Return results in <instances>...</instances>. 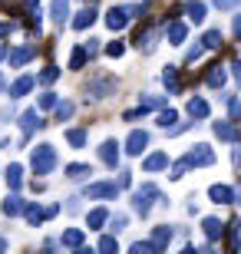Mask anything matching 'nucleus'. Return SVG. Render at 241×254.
Masks as SVG:
<instances>
[{
    "mask_svg": "<svg viewBox=\"0 0 241 254\" xmlns=\"http://www.w3.org/2000/svg\"><path fill=\"white\" fill-rule=\"evenodd\" d=\"M162 83H165L168 93H178V66H165V73H162Z\"/></svg>",
    "mask_w": 241,
    "mask_h": 254,
    "instance_id": "b1692460",
    "label": "nucleus"
},
{
    "mask_svg": "<svg viewBox=\"0 0 241 254\" xmlns=\"http://www.w3.org/2000/svg\"><path fill=\"white\" fill-rule=\"evenodd\" d=\"M146 145H149V132L132 129L129 139H126V152H129V155H142V149H146Z\"/></svg>",
    "mask_w": 241,
    "mask_h": 254,
    "instance_id": "423d86ee",
    "label": "nucleus"
},
{
    "mask_svg": "<svg viewBox=\"0 0 241 254\" xmlns=\"http://www.w3.org/2000/svg\"><path fill=\"white\" fill-rule=\"evenodd\" d=\"M235 162H238V165H241V149H238V152H235Z\"/></svg>",
    "mask_w": 241,
    "mask_h": 254,
    "instance_id": "de8ad7c7",
    "label": "nucleus"
},
{
    "mask_svg": "<svg viewBox=\"0 0 241 254\" xmlns=\"http://www.w3.org/2000/svg\"><path fill=\"white\" fill-rule=\"evenodd\" d=\"M165 37H168V43L172 47H178V43H185V37H188V27L182 23V20H172L165 27Z\"/></svg>",
    "mask_w": 241,
    "mask_h": 254,
    "instance_id": "9d476101",
    "label": "nucleus"
},
{
    "mask_svg": "<svg viewBox=\"0 0 241 254\" xmlns=\"http://www.w3.org/2000/svg\"><path fill=\"white\" fill-rule=\"evenodd\" d=\"M212 162H215V152L208 149V145H202V142H198V145H192V152L185 155V165H188V169H192V165H195V169H202V165H212Z\"/></svg>",
    "mask_w": 241,
    "mask_h": 254,
    "instance_id": "20e7f679",
    "label": "nucleus"
},
{
    "mask_svg": "<svg viewBox=\"0 0 241 254\" xmlns=\"http://www.w3.org/2000/svg\"><path fill=\"white\" fill-rule=\"evenodd\" d=\"M99 159L106 162L109 169H116V165H119V142H116V139H106L99 145Z\"/></svg>",
    "mask_w": 241,
    "mask_h": 254,
    "instance_id": "0eeeda50",
    "label": "nucleus"
},
{
    "mask_svg": "<svg viewBox=\"0 0 241 254\" xmlns=\"http://www.w3.org/2000/svg\"><path fill=\"white\" fill-rule=\"evenodd\" d=\"M10 33H13V23H0V40L10 37Z\"/></svg>",
    "mask_w": 241,
    "mask_h": 254,
    "instance_id": "37998d69",
    "label": "nucleus"
},
{
    "mask_svg": "<svg viewBox=\"0 0 241 254\" xmlns=\"http://www.w3.org/2000/svg\"><path fill=\"white\" fill-rule=\"evenodd\" d=\"M66 175H70V179H86V175H93V172H89V165H80V162H76V165H66Z\"/></svg>",
    "mask_w": 241,
    "mask_h": 254,
    "instance_id": "f704fd0d",
    "label": "nucleus"
},
{
    "mask_svg": "<svg viewBox=\"0 0 241 254\" xmlns=\"http://www.w3.org/2000/svg\"><path fill=\"white\" fill-rule=\"evenodd\" d=\"M175 123H178V113H175V109H162V113H159V126H162V129H172Z\"/></svg>",
    "mask_w": 241,
    "mask_h": 254,
    "instance_id": "7c9ffc66",
    "label": "nucleus"
},
{
    "mask_svg": "<svg viewBox=\"0 0 241 254\" xmlns=\"http://www.w3.org/2000/svg\"><path fill=\"white\" fill-rule=\"evenodd\" d=\"M238 228H241V221L235 218L232 225H228V248H232V251H238Z\"/></svg>",
    "mask_w": 241,
    "mask_h": 254,
    "instance_id": "c9c22d12",
    "label": "nucleus"
},
{
    "mask_svg": "<svg viewBox=\"0 0 241 254\" xmlns=\"http://www.w3.org/2000/svg\"><path fill=\"white\" fill-rule=\"evenodd\" d=\"M205 83L212 86V89H222V86H225V69H222V66H208V76H205Z\"/></svg>",
    "mask_w": 241,
    "mask_h": 254,
    "instance_id": "412c9836",
    "label": "nucleus"
},
{
    "mask_svg": "<svg viewBox=\"0 0 241 254\" xmlns=\"http://www.w3.org/2000/svg\"><path fill=\"white\" fill-rule=\"evenodd\" d=\"M56 79H60V69H56V66H47V69H43V73L37 76V83H43V86L56 83Z\"/></svg>",
    "mask_w": 241,
    "mask_h": 254,
    "instance_id": "72a5a7b5",
    "label": "nucleus"
},
{
    "mask_svg": "<svg viewBox=\"0 0 241 254\" xmlns=\"http://www.w3.org/2000/svg\"><path fill=\"white\" fill-rule=\"evenodd\" d=\"M208 198L218 201V205H232L235 191H232V185H212V189H208Z\"/></svg>",
    "mask_w": 241,
    "mask_h": 254,
    "instance_id": "f8f14e48",
    "label": "nucleus"
},
{
    "mask_svg": "<svg viewBox=\"0 0 241 254\" xmlns=\"http://www.w3.org/2000/svg\"><path fill=\"white\" fill-rule=\"evenodd\" d=\"M7 185L13 191L23 185V165H17V162H13V165H7Z\"/></svg>",
    "mask_w": 241,
    "mask_h": 254,
    "instance_id": "aec40b11",
    "label": "nucleus"
},
{
    "mask_svg": "<svg viewBox=\"0 0 241 254\" xmlns=\"http://www.w3.org/2000/svg\"><path fill=\"white\" fill-rule=\"evenodd\" d=\"M63 248H83V231L80 228H70V231H63Z\"/></svg>",
    "mask_w": 241,
    "mask_h": 254,
    "instance_id": "5701e85b",
    "label": "nucleus"
},
{
    "mask_svg": "<svg viewBox=\"0 0 241 254\" xmlns=\"http://www.w3.org/2000/svg\"><path fill=\"white\" fill-rule=\"evenodd\" d=\"M30 165H33V172H37V175H50V172L56 169V149H53V145H37V149H33Z\"/></svg>",
    "mask_w": 241,
    "mask_h": 254,
    "instance_id": "f257e3e1",
    "label": "nucleus"
},
{
    "mask_svg": "<svg viewBox=\"0 0 241 254\" xmlns=\"http://www.w3.org/2000/svg\"><path fill=\"white\" fill-rule=\"evenodd\" d=\"M86 195L89 198H116L119 195V185H116V182H93V185L86 189Z\"/></svg>",
    "mask_w": 241,
    "mask_h": 254,
    "instance_id": "39448f33",
    "label": "nucleus"
},
{
    "mask_svg": "<svg viewBox=\"0 0 241 254\" xmlns=\"http://www.w3.org/2000/svg\"><path fill=\"white\" fill-rule=\"evenodd\" d=\"M202 228H205V238H208V241H218V238L225 235V228H222V221H218V218H205Z\"/></svg>",
    "mask_w": 241,
    "mask_h": 254,
    "instance_id": "dca6fc26",
    "label": "nucleus"
},
{
    "mask_svg": "<svg viewBox=\"0 0 241 254\" xmlns=\"http://www.w3.org/2000/svg\"><path fill=\"white\" fill-rule=\"evenodd\" d=\"M86 221H89V228H102L106 221H109V211H106V208H93Z\"/></svg>",
    "mask_w": 241,
    "mask_h": 254,
    "instance_id": "a878e982",
    "label": "nucleus"
},
{
    "mask_svg": "<svg viewBox=\"0 0 241 254\" xmlns=\"http://www.w3.org/2000/svg\"><path fill=\"white\" fill-rule=\"evenodd\" d=\"M53 113H56V119L63 123V119H70V116L76 113V106H73V103H66V99H63V103H56V106H53Z\"/></svg>",
    "mask_w": 241,
    "mask_h": 254,
    "instance_id": "473e14b6",
    "label": "nucleus"
},
{
    "mask_svg": "<svg viewBox=\"0 0 241 254\" xmlns=\"http://www.w3.org/2000/svg\"><path fill=\"white\" fill-rule=\"evenodd\" d=\"M202 47L205 50H218V47H222V30H205Z\"/></svg>",
    "mask_w": 241,
    "mask_h": 254,
    "instance_id": "393cba45",
    "label": "nucleus"
},
{
    "mask_svg": "<svg viewBox=\"0 0 241 254\" xmlns=\"http://www.w3.org/2000/svg\"><path fill=\"white\" fill-rule=\"evenodd\" d=\"M23 218H27L30 225H40V221H43V208H37V205H23Z\"/></svg>",
    "mask_w": 241,
    "mask_h": 254,
    "instance_id": "c85d7f7f",
    "label": "nucleus"
},
{
    "mask_svg": "<svg viewBox=\"0 0 241 254\" xmlns=\"http://www.w3.org/2000/svg\"><path fill=\"white\" fill-rule=\"evenodd\" d=\"M232 69H235V79H238V86H241V60H235Z\"/></svg>",
    "mask_w": 241,
    "mask_h": 254,
    "instance_id": "c03bdc74",
    "label": "nucleus"
},
{
    "mask_svg": "<svg viewBox=\"0 0 241 254\" xmlns=\"http://www.w3.org/2000/svg\"><path fill=\"white\" fill-rule=\"evenodd\" d=\"M23 205H27V201H23L20 195H7L3 201H0V211H3L7 218H17V215H23Z\"/></svg>",
    "mask_w": 241,
    "mask_h": 254,
    "instance_id": "9b49d317",
    "label": "nucleus"
},
{
    "mask_svg": "<svg viewBox=\"0 0 241 254\" xmlns=\"http://www.w3.org/2000/svg\"><path fill=\"white\" fill-rule=\"evenodd\" d=\"M185 13H188V20H195V23H202V20H205V3L192 0V3H185Z\"/></svg>",
    "mask_w": 241,
    "mask_h": 254,
    "instance_id": "cd10ccee",
    "label": "nucleus"
},
{
    "mask_svg": "<svg viewBox=\"0 0 241 254\" xmlns=\"http://www.w3.org/2000/svg\"><path fill=\"white\" fill-rule=\"evenodd\" d=\"M56 103H60V99H56V93H43V96H40V109H53Z\"/></svg>",
    "mask_w": 241,
    "mask_h": 254,
    "instance_id": "e433bc0d",
    "label": "nucleus"
},
{
    "mask_svg": "<svg viewBox=\"0 0 241 254\" xmlns=\"http://www.w3.org/2000/svg\"><path fill=\"white\" fill-rule=\"evenodd\" d=\"M235 37L241 40V17H235Z\"/></svg>",
    "mask_w": 241,
    "mask_h": 254,
    "instance_id": "49530a36",
    "label": "nucleus"
},
{
    "mask_svg": "<svg viewBox=\"0 0 241 254\" xmlns=\"http://www.w3.org/2000/svg\"><path fill=\"white\" fill-rule=\"evenodd\" d=\"M168 241H172V228L159 225L156 231H152V245H156V251H162V248H168Z\"/></svg>",
    "mask_w": 241,
    "mask_h": 254,
    "instance_id": "a211bd4d",
    "label": "nucleus"
},
{
    "mask_svg": "<svg viewBox=\"0 0 241 254\" xmlns=\"http://www.w3.org/2000/svg\"><path fill=\"white\" fill-rule=\"evenodd\" d=\"M3 248H7V241H3V238H0V251H3Z\"/></svg>",
    "mask_w": 241,
    "mask_h": 254,
    "instance_id": "09e8293b",
    "label": "nucleus"
},
{
    "mask_svg": "<svg viewBox=\"0 0 241 254\" xmlns=\"http://www.w3.org/2000/svg\"><path fill=\"white\" fill-rule=\"evenodd\" d=\"M40 126H43V123H40V113H37V109H27V113L20 116V129H23V135H30V132L40 129Z\"/></svg>",
    "mask_w": 241,
    "mask_h": 254,
    "instance_id": "4468645a",
    "label": "nucleus"
},
{
    "mask_svg": "<svg viewBox=\"0 0 241 254\" xmlns=\"http://www.w3.org/2000/svg\"><path fill=\"white\" fill-rule=\"evenodd\" d=\"M212 3H215L218 10H235V7L241 3V0H212Z\"/></svg>",
    "mask_w": 241,
    "mask_h": 254,
    "instance_id": "ea45409f",
    "label": "nucleus"
},
{
    "mask_svg": "<svg viewBox=\"0 0 241 254\" xmlns=\"http://www.w3.org/2000/svg\"><path fill=\"white\" fill-rule=\"evenodd\" d=\"M112 228H116V231H119V228H126V218L116 215V218H112Z\"/></svg>",
    "mask_w": 241,
    "mask_h": 254,
    "instance_id": "a18cd8bd",
    "label": "nucleus"
},
{
    "mask_svg": "<svg viewBox=\"0 0 241 254\" xmlns=\"http://www.w3.org/2000/svg\"><path fill=\"white\" fill-rule=\"evenodd\" d=\"M33 57H37V47H17V50H10V53H7V60H10L13 69H17V66H27Z\"/></svg>",
    "mask_w": 241,
    "mask_h": 254,
    "instance_id": "1a4fd4ad",
    "label": "nucleus"
},
{
    "mask_svg": "<svg viewBox=\"0 0 241 254\" xmlns=\"http://www.w3.org/2000/svg\"><path fill=\"white\" fill-rule=\"evenodd\" d=\"M86 57H89V53H86V47H76L73 57H70V69H83V66H86Z\"/></svg>",
    "mask_w": 241,
    "mask_h": 254,
    "instance_id": "c756f323",
    "label": "nucleus"
},
{
    "mask_svg": "<svg viewBox=\"0 0 241 254\" xmlns=\"http://www.w3.org/2000/svg\"><path fill=\"white\" fill-rule=\"evenodd\" d=\"M142 169H146V172H162V169H168V155H162V152L149 155V159L142 162Z\"/></svg>",
    "mask_w": 241,
    "mask_h": 254,
    "instance_id": "6ab92c4d",
    "label": "nucleus"
},
{
    "mask_svg": "<svg viewBox=\"0 0 241 254\" xmlns=\"http://www.w3.org/2000/svg\"><path fill=\"white\" fill-rule=\"evenodd\" d=\"M86 93L93 96V99H106V96H112V93H116V76H106V73L93 76L89 86H86Z\"/></svg>",
    "mask_w": 241,
    "mask_h": 254,
    "instance_id": "f03ea898",
    "label": "nucleus"
},
{
    "mask_svg": "<svg viewBox=\"0 0 241 254\" xmlns=\"http://www.w3.org/2000/svg\"><path fill=\"white\" fill-rule=\"evenodd\" d=\"M188 116H192V119H208V103L198 99V96H192V99H188Z\"/></svg>",
    "mask_w": 241,
    "mask_h": 254,
    "instance_id": "f3484780",
    "label": "nucleus"
},
{
    "mask_svg": "<svg viewBox=\"0 0 241 254\" xmlns=\"http://www.w3.org/2000/svg\"><path fill=\"white\" fill-rule=\"evenodd\" d=\"M126 23H129V10L126 7H112L109 13H106V27L116 33V30H126Z\"/></svg>",
    "mask_w": 241,
    "mask_h": 254,
    "instance_id": "6e6552de",
    "label": "nucleus"
},
{
    "mask_svg": "<svg viewBox=\"0 0 241 254\" xmlns=\"http://www.w3.org/2000/svg\"><path fill=\"white\" fill-rule=\"evenodd\" d=\"M185 169H188V165H185V159H182V162H175V165H172V179H182V175H185Z\"/></svg>",
    "mask_w": 241,
    "mask_h": 254,
    "instance_id": "a19ab883",
    "label": "nucleus"
},
{
    "mask_svg": "<svg viewBox=\"0 0 241 254\" xmlns=\"http://www.w3.org/2000/svg\"><path fill=\"white\" fill-rule=\"evenodd\" d=\"M149 251H156L152 241H136V245H132V254H149Z\"/></svg>",
    "mask_w": 241,
    "mask_h": 254,
    "instance_id": "4c0bfd02",
    "label": "nucleus"
},
{
    "mask_svg": "<svg viewBox=\"0 0 241 254\" xmlns=\"http://www.w3.org/2000/svg\"><path fill=\"white\" fill-rule=\"evenodd\" d=\"M99 251H106V254L116 251V238H102V241H99Z\"/></svg>",
    "mask_w": 241,
    "mask_h": 254,
    "instance_id": "79ce46f5",
    "label": "nucleus"
},
{
    "mask_svg": "<svg viewBox=\"0 0 241 254\" xmlns=\"http://www.w3.org/2000/svg\"><path fill=\"white\" fill-rule=\"evenodd\" d=\"M0 57H3V53H0Z\"/></svg>",
    "mask_w": 241,
    "mask_h": 254,
    "instance_id": "8fccbe9b",
    "label": "nucleus"
},
{
    "mask_svg": "<svg viewBox=\"0 0 241 254\" xmlns=\"http://www.w3.org/2000/svg\"><path fill=\"white\" fill-rule=\"evenodd\" d=\"M106 53H109V57H122V53H126V43H119V40H116V43H109V47H106Z\"/></svg>",
    "mask_w": 241,
    "mask_h": 254,
    "instance_id": "58836bf2",
    "label": "nucleus"
},
{
    "mask_svg": "<svg viewBox=\"0 0 241 254\" xmlns=\"http://www.w3.org/2000/svg\"><path fill=\"white\" fill-rule=\"evenodd\" d=\"M66 142H70L73 149H83V145H86V132L83 129H70V132H66Z\"/></svg>",
    "mask_w": 241,
    "mask_h": 254,
    "instance_id": "2f4dec72",
    "label": "nucleus"
},
{
    "mask_svg": "<svg viewBox=\"0 0 241 254\" xmlns=\"http://www.w3.org/2000/svg\"><path fill=\"white\" fill-rule=\"evenodd\" d=\"M33 86H37V79H33V76H20L17 83L10 86V99H17V96H27Z\"/></svg>",
    "mask_w": 241,
    "mask_h": 254,
    "instance_id": "2eb2a0df",
    "label": "nucleus"
},
{
    "mask_svg": "<svg viewBox=\"0 0 241 254\" xmlns=\"http://www.w3.org/2000/svg\"><path fill=\"white\" fill-rule=\"evenodd\" d=\"M50 10H53L56 23H63V20L70 17V0H53V7H50Z\"/></svg>",
    "mask_w": 241,
    "mask_h": 254,
    "instance_id": "bb28decb",
    "label": "nucleus"
},
{
    "mask_svg": "<svg viewBox=\"0 0 241 254\" xmlns=\"http://www.w3.org/2000/svg\"><path fill=\"white\" fill-rule=\"evenodd\" d=\"M152 198H159V189H156V185H142V189L132 195V208H136V215L146 218L149 211H152Z\"/></svg>",
    "mask_w": 241,
    "mask_h": 254,
    "instance_id": "7ed1b4c3",
    "label": "nucleus"
},
{
    "mask_svg": "<svg viewBox=\"0 0 241 254\" xmlns=\"http://www.w3.org/2000/svg\"><path fill=\"white\" fill-rule=\"evenodd\" d=\"M215 135L225 139V142H238L241 139V129L235 123H215Z\"/></svg>",
    "mask_w": 241,
    "mask_h": 254,
    "instance_id": "ddd939ff",
    "label": "nucleus"
},
{
    "mask_svg": "<svg viewBox=\"0 0 241 254\" xmlns=\"http://www.w3.org/2000/svg\"><path fill=\"white\" fill-rule=\"evenodd\" d=\"M93 20H96V10L86 7V10H80V13H76L73 27H76V30H86V27H93Z\"/></svg>",
    "mask_w": 241,
    "mask_h": 254,
    "instance_id": "4be33fe9",
    "label": "nucleus"
}]
</instances>
